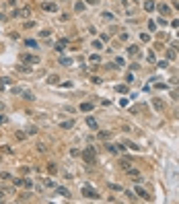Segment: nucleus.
I'll return each mask as SVG.
<instances>
[{"instance_id": "31", "label": "nucleus", "mask_w": 179, "mask_h": 204, "mask_svg": "<svg viewBox=\"0 0 179 204\" xmlns=\"http://www.w3.org/2000/svg\"><path fill=\"white\" fill-rule=\"evenodd\" d=\"M46 186H48V188H56V184H54L52 179H46Z\"/></svg>"}, {"instance_id": "41", "label": "nucleus", "mask_w": 179, "mask_h": 204, "mask_svg": "<svg viewBox=\"0 0 179 204\" xmlns=\"http://www.w3.org/2000/svg\"><path fill=\"white\" fill-rule=\"evenodd\" d=\"M86 4H97V0H86Z\"/></svg>"}, {"instance_id": "23", "label": "nucleus", "mask_w": 179, "mask_h": 204, "mask_svg": "<svg viewBox=\"0 0 179 204\" xmlns=\"http://www.w3.org/2000/svg\"><path fill=\"white\" fill-rule=\"evenodd\" d=\"M23 91H25V89H21V87H12V93H15V95H23Z\"/></svg>"}, {"instance_id": "5", "label": "nucleus", "mask_w": 179, "mask_h": 204, "mask_svg": "<svg viewBox=\"0 0 179 204\" xmlns=\"http://www.w3.org/2000/svg\"><path fill=\"white\" fill-rule=\"evenodd\" d=\"M43 10L56 12V10H58V4H56V2H43Z\"/></svg>"}, {"instance_id": "43", "label": "nucleus", "mask_w": 179, "mask_h": 204, "mask_svg": "<svg viewBox=\"0 0 179 204\" xmlns=\"http://www.w3.org/2000/svg\"><path fill=\"white\" fill-rule=\"evenodd\" d=\"M177 35H179V33H177Z\"/></svg>"}, {"instance_id": "11", "label": "nucleus", "mask_w": 179, "mask_h": 204, "mask_svg": "<svg viewBox=\"0 0 179 204\" xmlns=\"http://www.w3.org/2000/svg\"><path fill=\"white\" fill-rule=\"evenodd\" d=\"M72 126H74V122H72V120H66V122H62V124H60V128H62V130H70Z\"/></svg>"}, {"instance_id": "35", "label": "nucleus", "mask_w": 179, "mask_h": 204, "mask_svg": "<svg viewBox=\"0 0 179 204\" xmlns=\"http://www.w3.org/2000/svg\"><path fill=\"white\" fill-rule=\"evenodd\" d=\"M50 33H52V31H50V29H43V31H41V37H48V35H50Z\"/></svg>"}, {"instance_id": "28", "label": "nucleus", "mask_w": 179, "mask_h": 204, "mask_svg": "<svg viewBox=\"0 0 179 204\" xmlns=\"http://www.w3.org/2000/svg\"><path fill=\"white\" fill-rule=\"evenodd\" d=\"M148 29H150V31L156 29V23H154V21H148Z\"/></svg>"}, {"instance_id": "27", "label": "nucleus", "mask_w": 179, "mask_h": 204, "mask_svg": "<svg viewBox=\"0 0 179 204\" xmlns=\"http://www.w3.org/2000/svg\"><path fill=\"white\" fill-rule=\"evenodd\" d=\"M167 58L173 60V58H175V50H167Z\"/></svg>"}, {"instance_id": "30", "label": "nucleus", "mask_w": 179, "mask_h": 204, "mask_svg": "<svg viewBox=\"0 0 179 204\" xmlns=\"http://www.w3.org/2000/svg\"><path fill=\"white\" fill-rule=\"evenodd\" d=\"M23 186H25V188H33V181H31V179H27V181H23Z\"/></svg>"}, {"instance_id": "6", "label": "nucleus", "mask_w": 179, "mask_h": 204, "mask_svg": "<svg viewBox=\"0 0 179 204\" xmlns=\"http://www.w3.org/2000/svg\"><path fill=\"white\" fill-rule=\"evenodd\" d=\"M134 192H136L140 198H144V200H148V192L144 190V188H140V186H136V190H134Z\"/></svg>"}, {"instance_id": "10", "label": "nucleus", "mask_w": 179, "mask_h": 204, "mask_svg": "<svg viewBox=\"0 0 179 204\" xmlns=\"http://www.w3.org/2000/svg\"><path fill=\"white\" fill-rule=\"evenodd\" d=\"M159 12H161V15H169V12H171V6H169V4H159Z\"/></svg>"}, {"instance_id": "32", "label": "nucleus", "mask_w": 179, "mask_h": 204, "mask_svg": "<svg viewBox=\"0 0 179 204\" xmlns=\"http://www.w3.org/2000/svg\"><path fill=\"white\" fill-rule=\"evenodd\" d=\"M25 136H27L25 132H17V138H19V140H23V138H25Z\"/></svg>"}, {"instance_id": "39", "label": "nucleus", "mask_w": 179, "mask_h": 204, "mask_svg": "<svg viewBox=\"0 0 179 204\" xmlns=\"http://www.w3.org/2000/svg\"><path fill=\"white\" fill-rule=\"evenodd\" d=\"M6 122V116H2V113H0V124H4Z\"/></svg>"}, {"instance_id": "12", "label": "nucleus", "mask_w": 179, "mask_h": 204, "mask_svg": "<svg viewBox=\"0 0 179 204\" xmlns=\"http://www.w3.org/2000/svg\"><path fill=\"white\" fill-rule=\"evenodd\" d=\"M93 103H80V111H93Z\"/></svg>"}, {"instance_id": "19", "label": "nucleus", "mask_w": 179, "mask_h": 204, "mask_svg": "<svg viewBox=\"0 0 179 204\" xmlns=\"http://www.w3.org/2000/svg\"><path fill=\"white\" fill-rule=\"evenodd\" d=\"M60 64H62V66H70V64H72V58H62Z\"/></svg>"}, {"instance_id": "25", "label": "nucleus", "mask_w": 179, "mask_h": 204, "mask_svg": "<svg viewBox=\"0 0 179 204\" xmlns=\"http://www.w3.org/2000/svg\"><path fill=\"white\" fill-rule=\"evenodd\" d=\"M128 173H130V175H134V177H140L138 169H132V167H130V169H128Z\"/></svg>"}, {"instance_id": "26", "label": "nucleus", "mask_w": 179, "mask_h": 204, "mask_svg": "<svg viewBox=\"0 0 179 204\" xmlns=\"http://www.w3.org/2000/svg\"><path fill=\"white\" fill-rule=\"evenodd\" d=\"M126 146H128V148H132V151H138V148H140V146H138V144H134V142H128V144H126Z\"/></svg>"}, {"instance_id": "37", "label": "nucleus", "mask_w": 179, "mask_h": 204, "mask_svg": "<svg viewBox=\"0 0 179 204\" xmlns=\"http://www.w3.org/2000/svg\"><path fill=\"white\" fill-rule=\"evenodd\" d=\"M140 39H142V41H148V39H150V35H146V33H142V35H140Z\"/></svg>"}, {"instance_id": "33", "label": "nucleus", "mask_w": 179, "mask_h": 204, "mask_svg": "<svg viewBox=\"0 0 179 204\" xmlns=\"http://www.w3.org/2000/svg\"><path fill=\"white\" fill-rule=\"evenodd\" d=\"M115 66H124V58H115Z\"/></svg>"}, {"instance_id": "16", "label": "nucleus", "mask_w": 179, "mask_h": 204, "mask_svg": "<svg viewBox=\"0 0 179 204\" xmlns=\"http://www.w3.org/2000/svg\"><path fill=\"white\" fill-rule=\"evenodd\" d=\"M58 80H60V78H58V74H50V76H48V83H50V85H56Z\"/></svg>"}, {"instance_id": "9", "label": "nucleus", "mask_w": 179, "mask_h": 204, "mask_svg": "<svg viewBox=\"0 0 179 204\" xmlns=\"http://www.w3.org/2000/svg\"><path fill=\"white\" fill-rule=\"evenodd\" d=\"M29 12H31L29 8H21V10H15V12H12V17H27Z\"/></svg>"}, {"instance_id": "42", "label": "nucleus", "mask_w": 179, "mask_h": 204, "mask_svg": "<svg viewBox=\"0 0 179 204\" xmlns=\"http://www.w3.org/2000/svg\"><path fill=\"white\" fill-rule=\"evenodd\" d=\"M2 111H4V103H2V101H0V113H2Z\"/></svg>"}, {"instance_id": "21", "label": "nucleus", "mask_w": 179, "mask_h": 204, "mask_svg": "<svg viewBox=\"0 0 179 204\" xmlns=\"http://www.w3.org/2000/svg\"><path fill=\"white\" fill-rule=\"evenodd\" d=\"M17 70L19 72H31V68L29 66H17Z\"/></svg>"}, {"instance_id": "38", "label": "nucleus", "mask_w": 179, "mask_h": 204, "mask_svg": "<svg viewBox=\"0 0 179 204\" xmlns=\"http://www.w3.org/2000/svg\"><path fill=\"white\" fill-rule=\"evenodd\" d=\"M35 132H37V128H35V126H33V128H27V134H35Z\"/></svg>"}, {"instance_id": "29", "label": "nucleus", "mask_w": 179, "mask_h": 204, "mask_svg": "<svg viewBox=\"0 0 179 204\" xmlns=\"http://www.w3.org/2000/svg\"><path fill=\"white\" fill-rule=\"evenodd\" d=\"M74 8H76V10H84V4H82V2H76Z\"/></svg>"}, {"instance_id": "40", "label": "nucleus", "mask_w": 179, "mask_h": 204, "mask_svg": "<svg viewBox=\"0 0 179 204\" xmlns=\"http://www.w3.org/2000/svg\"><path fill=\"white\" fill-rule=\"evenodd\" d=\"M173 6H175V8L179 10V0H175V2H173Z\"/></svg>"}, {"instance_id": "3", "label": "nucleus", "mask_w": 179, "mask_h": 204, "mask_svg": "<svg viewBox=\"0 0 179 204\" xmlns=\"http://www.w3.org/2000/svg\"><path fill=\"white\" fill-rule=\"evenodd\" d=\"M21 62H25V64H39V58L33 56V54H21Z\"/></svg>"}, {"instance_id": "2", "label": "nucleus", "mask_w": 179, "mask_h": 204, "mask_svg": "<svg viewBox=\"0 0 179 204\" xmlns=\"http://www.w3.org/2000/svg\"><path fill=\"white\" fill-rule=\"evenodd\" d=\"M80 192H82V196H86V198H91V200H97L99 198V194L91 188V186H82L80 188Z\"/></svg>"}, {"instance_id": "24", "label": "nucleus", "mask_w": 179, "mask_h": 204, "mask_svg": "<svg viewBox=\"0 0 179 204\" xmlns=\"http://www.w3.org/2000/svg\"><path fill=\"white\" fill-rule=\"evenodd\" d=\"M93 48H97V50H101V48H103V43H101V39H95V41H93Z\"/></svg>"}, {"instance_id": "13", "label": "nucleus", "mask_w": 179, "mask_h": 204, "mask_svg": "<svg viewBox=\"0 0 179 204\" xmlns=\"http://www.w3.org/2000/svg\"><path fill=\"white\" fill-rule=\"evenodd\" d=\"M154 6H156V4L152 2V0H146V2H144V8H146L148 12H150V10H154Z\"/></svg>"}, {"instance_id": "7", "label": "nucleus", "mask_w": 179, "mask_h": 204, "mask_svg": "<svg viewBox=\"0 0 179 204\" xmlns=\"http://www.w3.org/2000/svg\"><path fill=\"white\" fill-rule=\"evenodd\" d=\"M86 126L93 128V130H97V120H95L93 116H88V118H86Z\"/></svg>"}, {"instance_id": "1", "label": "nucleus", "mask_w": 179, "mask_h": 204, "mask_svg": "<svg viewBox=\"0 0 179 204\" xmlns=\"http://www.w3.org/2000/svg\"><path fill=\"white\" fill-rule=\"evenodd\" d=\"M82 159H84L86 163H95V148L93 146H86L82 151Z\"/></svg>"}, {"instance_id": "4", "label": "nucleus", "mask_w": 179, "mask_h": 204, "mask_svg": "<svg viewBox=\"0 0 179 204\" xmlns=\"http://www.w3.org/2000/svg\"><path fill=\"white\" fill-rule=\"evenodd\" d=\"M152 107H154L156 111H163V109H165V103H163V99L154 97V99H152Z\"/></svg>"}, {"instance_id": "15", "label": "nucleus", "mask_w": 179, "mask_h": 204, "mask_svg": "<svg viewBox=\"0 0 179 204\" xmlns=\"http://www.w3.org/2000/svg\"><path fill=\"white\" fill-rule=\"evenodd\" d=\"M58 194H62V196H66V198H70V192L66 190V188H62V186H58Z\"/></svg>"}, {"instance_id": "36", "label": "nucleus", "mask_w": 179, "mask_h": 204, "mask_svg": "<svg viewBox=\"0 0 179 204\" xmlns=\"http://www.w3.org/2000/svg\"><path fill=\"white\" fill-rule=\"evenodd\" d=\"M103 17H105L107 21H111V19H113V15H111V12H103Z\"/></svg>"}, {"instance_id": "22", "label": "nucleus", "mask_w": 179, "mask_h": 204, "mask_svg": "<svg viewBox=\"0 0 179 204\" xmlns=\"http://www.w3.org/2000/svg\"><path fill=\"white\" fill-rule=\"evenodd\" d=\"M122 167H124L126 171H128V169L132 167V165H130V161H128V159H122Z\"/></svg>"}, {"instance_id": "8", "label": "nucleus", "mask_w": 179, "mask_h": 204, "mask_svg": "<svg viewBox=\"0 0 179 204\" xmlns=\"http://www.w3.org/2000/svg\"><path fill=\"white\" fill-rule=\"evenodd\" d=\"M128 54H130V56H138V45H136V43L128 45Z\"/></svg>"}, {"instance_id": "14", "label": "nucleus", "mask_w": 179, "mask_h": 204, "mask_svg": "<svg viewBox=\"0 0 179 204\" xmlns=\"http://www.w3.org/2000/svg\"><path fill=\"white\" fill-rule=\"evenodd\" d=\"M23 97H25L27 101H33V99H35V95L31 93V91H23Z\"/></svg>"}, {"instance_id": "18", "label": "nucleus", "mask_w": 179, "mask_h": 204, "mask_svg": "<svg viewBox=\"0 0 179 204\" xmlns=\"http://www.w3.org/2000/svg\"><path fill=\"white\" fill-rule=\"evenodd\" d=\"M25 45H29V48H37V41L35 39H25Z\"/></svg>"}, {"instance_id": "17", "label": "nucleus", "mask_w": 179, "mask_h": 204, "mask_svg": "<svg viewBox=\"0 0 179 204\" xmlns=\"http://www.w3.org/2000/svg\"><path fill=\"white\" fill-rule=\"evenodd\" d=\"M107 148H109L111 153H115V155H117V153L122 151V146H115V144H107Z\"/></svg>"}, {"instance_id": "34", "label": "nucleus", "mask_w": 179, "mask_h": 204, "mask_svg": "<svg viewBox=\"0 0 179 204\" xmlns=\"http://www.w3.org/2000/svg\"><path fill=\"white\" fill-rule=\"evenodd\" d=\"M167 64H169L167 60H161V62H159V68H167Z\"/></svg>"}, {"instance_id": "20", "label": "nucleus", "mask_w": 179, "mask_h": 204, "mask_svg": "<svg viewBox=\"0 0 179 204\" xmlns=\"http://www.w3.org/2000/svg\"><path fill=\"white\" fill-rule=\"evenodd\" d=\"M115 91H117V93H126L128 87H126V85H117V87H115Z\"/></svg>"}]
</instances>
